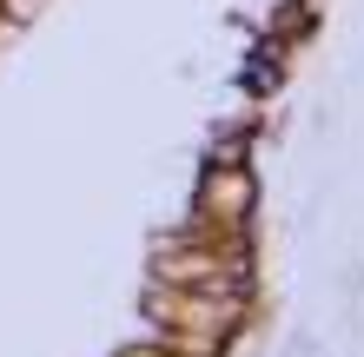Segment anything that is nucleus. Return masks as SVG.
Returning <instances> with one entry per match:
<instances>
[{
    "label": "nucleus",
    "instance_id": "1",
    "mask_svg": "<svg viewBox=\"0 0 364 357\" xmlns=\"http://www.w3.org/2000/svg\"><path fill=\"white\" fill-rule=\"evenodd\" d=\"M0 13H7V20H27V13H40V0H0Z\"/></svg>",
    "mask_w": 364,
    "mask_h": 357
}]
</instances>
